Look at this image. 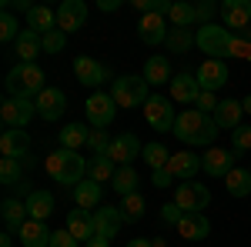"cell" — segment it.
I'll list each match as a JSON object with an SVG mask.
<instances>
[{"instance_id": "6da1fadb", "label": "cell", "mask_w": 251, "mask_h": 247, "mask_svg": "<svg viewBox=\"0 0 251 247\" xmlns=\"http://www.w3.org/2000/svg\"><path fill=\"white\" fill-rule=\"evenodd\" d=\"M218 124H214L211 114H201L198 107H188V111H181L177 120H174V137L181 140V144H191V147H211L214 137H218Z\"/></svg>"}, {"instance_id": "7a4b0ae2", "label": "cell", "mask_w": 251, "mask_h": 247, "mask_svg": "<svg viewBox=\"0 0 251 247\" xmlns=\"http://www.w3.org/2000/svg\"><path fill=\"white\" fill-rule=\"evenodd\" d=\"M87 164L91 160H84L77 151H64V147H57V151H50L47 157H44V171H47V177L54 180V184H60V187L74 190L87 177Z\"/></svg>"}, {"instance_id": "3957f363", "label": "cell", "mask_w": 251, "mask_h": 247, "mask_svg": "<svg viewBox=\"0 0 251 247\" xmlns=\"http://www.w3.org/2000/svg\"><path fill=\"white\" fill-rule=\"evenodd\" d=\"M3 87H7V97H27V100H37L40 90H44L47 84H44V70H40L37 64H17V67L7 74Z\"/></svg>"}, {"instance_id": "277c9868", "label": "cell", "mask_w": 251, "mask_h": 247, "mask_svg": "<svg viewBox=\"0 0 251 247\" xmlns=\"http://www.w3.org/2000/svg\"><path fill=\"white\" fill-rule=\"evenodd\" d=\"M234 37L228 27H198V34H194V47H201V54H208L211 60H228L234 57Z\"/></svg>"}, {"instance_id": "5b68a950", "label": "cell", "mask_w": 251, "mask_h": 247, "mask_svg": "<svg viewBox=\"0 0 251 247\" xmlns=\"http://www.w3.org/2000/svg\"><path fill=\"white\" fill-rule=\"evenodd\" d=\"M148 80L144 77H131V74H124V77H117V80H111V97H114V104L117 107H144L148 104Z\"/></svg>"}, {"instance_id": "8992f818", "label": "cell", "mask_w": 251, "mask_h": 247, "mask_svg": "<svg viewBox=\"0 0 251 247\" xmlns=\"http://www.w3.org/2000/svg\"><path fill=\"white\" fill-rule=\"evenodd\" d=\"M174 204L184 214H201L211 204V190L204 187V184H198V180H184L181 187H174Z\"/></svg>"}, {"instance_id": "52a82bcc", "label": "cell", "mask_w": 251, "mask_h": 247, "mask_svg": "<svg viewBox=\"0 0 251 247\" xmlns=\"http://www.w3.org/2000/svg\"><path fill=\"white\" fill-rule=\"evenodd\" d=\"M144 120H148L157 134L174 131L177 114H174V107H171V97H161V94H151V97H148V104H144Z\"/></svg>"}, {"instance_id": "ba28073f", "label": "cell", "mask_w": 251, "mask_h": 247, "mask_svg": "<svg viewBox=\"0 0 251 247\" xmlns=\"http://www.w3.org/2000/svg\"><path fill=\"white\" fill-rule=\"evenodd\" d=\"M34 117H37V104H34V100H27V97H7V100L0 104V120H3L7 127L24 131Z\"/></svg>"}, {"instance_id": "9c48e42d", "label": "cell", "mask_w": 251, "mask_h": 247, "mask_svg": "<svg viewBox=\"0 0 251 247\" xmlns=\"http://www.w3.org/2000/svg\"><path fill=\"white\" fill-rule=\"evenodd\" d=\"M84 111H87V120H91V127L94 131H104L111 120L117 117V104L111 94H104V90H97V94L87 97V104H84Z\"/></svg>"}, {"instance_id": "30bf717a", "label": "cell", "mask_w": 251, "mask_h": 247, "mask_svg": "<svg viewBox=\"0 0 251 247\" xmlns=\"http://www.w3.org/2000/svg\"><path fill=\"white\" fill-rule=\"evenodd\" d=\"M144 151L141 140L134 134H114L111 137V147H107V160L114 167H131V160H137V154Z\"/></svg>"}, {"instance_id": "8fae6325", "label": "cell", "mask_w": 251, "mask_h": 247, "mask_svg": "<svg viewBox=\"0 0 251 247\" xmlns=\"http://www.w3.org/2000/svg\"><path fill=\"white\" fill-rule=\"evenodd\" d=\"M168 34H171V23H168L164 14H144V17L137 20V37L148 47H161L168 40Z\"/></svg>"}, {"instance_id": "7c38bea8", "label": "cell", "mask_w": 251, "mask_h": 247, "mask_svg": "<svg viewBox=\"0 0 251 247\" xmlns=\"http://www.w3.org/2000/svg\"><path fill=\"white\" fill-rule=\"evenodd\" d=\"M194 77H198V84H201V90H211V94H218L225 84H228V77H231V70H228V60H204L198 70H194Z\"/></svg>"}, {"instance_id": "4fadbf2b", "label": "cell", "mask_w": 251, "mask_h": 247, "mask_svg": "<svg viewBox=\"0 0 251 247\" xmlns=\"http://www.w3.org/2000/svg\"><path fill=\"white\" fill-rule=\"evenodd\" d=\"M218 10H221L225 27L234 30V34H245V30L251 27V3L248 0H225Z\"/></svg>"}, {"instance_id": "5bb4252c", "label": "cell", "mask_w": 251, "mask_h": 247, "mask_svg": "<svg viewBox=\"0 0 251 247\" xmlns=\"http://www.w3.org/2000/svg\"><path fill=\"white\" fill-rule=\"evenodd\" d=\"M74 74H77V80L84 87H100V84L111 80V67L94 57H77L74 60Z\"/></svg>"}, {"instance_id": "9a60e30c", "label": "cell", "mask_w": 251, "mask_h": 247, "mask_svg": "<svg viewBox=\"0 0 251 247\" xmlns=\"http://www.w3.org/2000/svg\"><path fill=\"white\" fill-rule=\"evenodd\" d=\"M34 104H37V117L47 120V124H50V120H60L64 111H67V97H64V90H57V87H44Z\"/></svg>"}, {"instance_id": "2e32d148", "label": "cell", "mask_w": 251, "mask_h": 247, "mask_svg": "<svg viewBox=\"0 0 251 247\" xmlns=\"http://www.w3.org/2000/svg\"><path fill=\"white\" fill-rule=\"evenodd\" d=\"M201 171L208 177H228V171H234V151L231 147H208V154L201 157Z\"/></svg>"}, {"instance_id": "e0dca14e", "label": "cell", "mask_w": 251, "mask_h": 247, "mask_svg": "<svg viewBox=\"0 0 251 247\" xmlns=\"http://www.w3.org/2000/svg\"><path fill=\"white\" fill-rule=\"evenodd\" d=\"M84 20H87V7H84V0H64V3L57 7V30H64V34L80 30Z\"/></svg>"}, {"instance_id": "ac0fdd59", "label": "cell", "mask_w": 251, "mask_h": 247, "mask_svg": "<svg viewBox=\"0 0 251 247\" xmlns=\"http://www.w3.org/2000/svg\"><path fill=\"white\" fill-rule=\"evenodd\" d=\"M121 224H124V217H121V207H107V204H100V210H94V237H117L121 234Z\"/></svg>"}, {"instance_id": "d6986e66", "label": "cell", "mask_w": 251, "mask_h": 247, "mask_svg": "<svg viewBox=\"0 0 251 247\" xmlns=\"http://www.w3.org/2000/svg\"><path fill=\"white\" fill-rule=\"evenodd\" d=\"M0 157H17V160L30 157V137L17 127H7L0 134Z\"/></svg>"}, {"instance_id": "ffe728a7", "label": "cell", "mask_w": 251, "mask_h": 247, "mask_svg": "<svg viewBox=\"0 0 251 247\" xmlns=\"http://www.w3.org/2000/svg\"><path fill=\"white\" fill-rule=\"evenodd\" d=\"M201 171V157L198 154H191V151H177V154H171V160H168V174H171L174 180H191L194 174Z\"/></svg>"}, {"instance_id": "44dd1931", "label": "cell", "mask_w": 251, "mask_h": 247, "mask_svg": "<svg viewBox=\"0 0 251 247\" xmlns=\"http://www.w3.org/2000/svg\"><path fill=\"white\" fill-rule=\"evenodd\" d=\"M168 87H171V100L177 104H198V97H201V84L194 74H174Z\"/></svg>"}, {"instance_id": "7402d4cb", "label": "cell", "mask_w": 251, "mask_h": 247, "mask_svg": "<svg viewBox=\"0 0 251 247\" xmlns=\"http://www.w3.org/2000/svg\"><path fill=\"white\" fill-rule=\"evenodd\" d=\"M17 237H20V244H24V247H50V237H54V230H47V224H44V221H34V217H27Z\"/></svg>"}, {"instance_id": "603a6c76", "label": "cell", "mask_w": 251, "mask_h": 247, "mask_svg": "<svg viewBox=\"0 0 251 247\" xmlns=\"http://www.w3.org/2000/svg\"><path fill=\"white\" fill-rule=\"evenodd\" d=\"M27 30H34V34H50V30H57V10H50V7H44V3H34L30 7V14H27Z\"/></svg>"}, {"instance_id": "cb8c5ba5", "label": "cell", "mask_w": 251, "mask_h": 247, "mask_svg": "<svg viewBox=\"0 0 251 247\" xmlns=\"http://www.w3.org/2000/svg\"><path fill=\"white\" fill-rule=\"evenodd\" d=\"M14 54H17L20 64H34V60L44 54V37L34 34V30H24L17 37V44H14Z\"/></svg>"}, {"instance_id": "d4e9b609", "label": "cell", "mask_w": 251, "mask_h": 247, "mask_svg": "<svg viewBox=\"0 0 251 247\" xmlns=\"http://www.w3.org/2000/svg\"><path fill=\"white\" fill-rule=\"evenodd\" d=\"M144 80H148V87H161V84H171L174 74H171V60L161 57V54H154V57H148V64H144Z\"/></svg>"}, {"instance_id": "484cf974", "label": "cell", "mask_w": 251, "mask_h": 247, "mask_svg": "<svg viewBox=\"0 0 251 247\" xmlns=\"http://www.w3.org/2000/svg\"><path fill=\"white\" fill-rule=\"evenodd\" d=\"M177 234H181L184 241H204V237L211 234V221H208L204 214H184L181 224H177Z\"/></svg>"}, {"instance_id": "4316f807", "label": "cell", "mask_w": 251, "mask_h": 247, "mask_svg": "<svg viewBox=\"0 0 251 247\" xmlns=\"http://www.w3.org/2000/svg\"><path fill=\"white\" fill-rule=\"evenodd\" d=\"M100 190H104V187H100L97 180L84 177V180H80V184L71 190V194H74V204H77L80 210H91V214H94L97 204H100Z\"/></svg>"}, {"instance_id": "83f0119b", "label": "cell", "mask_w": 251, "mask_h": 247, "mask_svg": "<svg viewBox=\"0 0 251 247\" xmlns=\"http://www.w3.org/2000/svg\"><path fill=\"white\" fill-rule=\"evenodd\" d=\"M0 214H3V224H7V234H20V227H24V221L30 217V214H27V204H20L17 197H7V201L0 204Z\"/></svg>"}, {"instance_id": "f1b7e54d", "label": "cell", "mask_w": 251, "mask_h": 247, "mask_svg": "<svg viewBox=\"0 0 251 247\" xmlns=\"http://www.w3.org/2000/svg\"><path fill=\"white\" fill-rule=\"evenodd\" d=\"M241 114H245L241 111V100H221L211 117L221 131H234V127H241Z\"/></svg>"}, {"instance_id": "f546056e", "label": "cell", "mask_w": 251, "mask_h": 247, "mask_svg": "<svg viewBox=\"0 0 251 247\" xmlns=\"http://www.w3.org/2000/svg\"><path fill=\"white\" fill-rule=\"evenodd\" d=\"M67 230L77 237V241H91L94 237V214L91 210H71L67 214Z\"/></svg>"}, {"instance_id": "4dcf8cb0", "label": "cell", "mask_w": 251, "mask_h": 247, "mask_svg": "<svg viewBox=\"0 0 251 247\" xmlns=\"http://www.w3.org/2000/svg\"><path fill=\"white\" fill-rule=\"evenodd\" d=\"M27 214L34 217V221H47L50 214H54V194H47V190H34V194H27Z\"/></svg>"}, {"instance_id": "1f68e13d", "label": "cell", "mask_w": 251, "mask_h": 247, "mask_svg": "<svg viewBox=\"0 0 251 247\" xmlns=\"http://www.w3.org/2000/svg\"><path fill=\"white\" fill-rule=\"evenodd\" d=\"M87 137H91V127H87V124H67V127L57 134L64 151H80V147H87Z\"/></svg>"}, {"instance_id": "d6a6232c", "label": "cell", "mask_w": 251, "mask_h": 247, "mask_svg": "<svg viewBox=\"0 0 251 247\" xmlns=\"http://www.w3.org/2000/svg\"><path fill=\"white\" fill-rule=\"evenodd\" d=\"M164 17H168L171 27H181V30L198 27V23H194V3H184V0H171V7H168Z\"/></svg>"}, {"instance_id": "836d02e7", "label": "cell", "mask_w": 251, "mask_h": 247, "mask_svg": "<svg viewBox=\"0 0 251 247\" xmlns=\"http://www.w3.org/2000/svg\"><path fill=\"white\" fill-rule=\"evenodd\" d=\"M225 187H228V194H231V197H248V194H251V171H241V167L228 171Z\"/></svg>"}, {"instance_id": "e575fe53", "label": "cell", "mask_w": 251, "mask_h": 247, "mask_svg": "<svg viewBox=\"0 0 251 247\" xmlns=\"http://www.w3.org/2000/svg\"><path fill=\"white\" fill-rule=\"evenodd\" d=\"M144 210H148V201L141 197V194H127V197H121V217L127 221V224H134V221H141L144 217Z\"/></svg>"}, {"instance_id": "d590c367", "label": "cell", "mask_w": 251, "mask_h": 247, "mask_svg": "<svg viewBox=\"0 0 251 247\" xmlns=\"http://www.w3.org/2000/svg\"><path fill=\"white\" fill-rule=\"evenodd\" d=\"M144 160H148V167L151 171H161V167H168V160H171V154H168V147L161 144V140H151V144H144Z\"/></svg>"}, {"instance_id": "8d00e7d4", "label": "cell", "mask_w": 251, "mask_h": 247, "mask_svg": "<svg viewBox=\"0 0 251 247\" xmlns=\"http://www.w3.org/2000/svg\"><path fill=\"white\" fill-rule=\"evenodd\" d=\"M114 174H117V167L107 160V157H94V160L87 164V177L97 180V184H111V180H114Z\"/></svg>"}, {"instance_id": "74e56055", "label": "cell", "mask_w": 251, "mask_h": 247, "mask_svg": "<svg viewBox=\"0 0 251 247\" xmlns=\"http://www.w3.org/2000/svg\"><path fill=\"white\" fill-rule=\"evenodd\" d=\"M20 167H27V160L3 157V160H0V184H3V187H17L20 184Z\"/></svg>"}, {"instance_id": "f35d334b", "label": "cell", "mask_w": 251, "mask_h": 247, "mask_svg": "<svg viewBox=\"0 0 251 247\" xmlns=\"http://www.w3.org/2000/svg\"><path fill=\"white\" fill-rule=\"evenodd\" d=\"M137 187V171L134 167H117L114 180H111V190H117L121 197H127V194H134Z\"/></svg>"}, {"instance_id": "ab89813d", "label": "cell", "mask_w": 251, "mask_h": 247, "mask_svg": "<svg viewBox=\"0 0 251 247\" xmlns=\"http://www.w3.org/2000/svg\"><path fill=\"white\" fill-rule=\"evenodd\" d=\"M164 47L171 50V54H184V50H191L194 47V34L191 30H181V27H171V34L164 40Z\"/></svg>"}, {"instance_id": "60d3db41", "label": "cell", "mask_w": 251, "mask_h": 247, "mask_svg": "<svg viewBox=\"0 0 251 247\" xmlns=\"http://www.w3.org/2000/svg\"><path fill=\"white\" fill-rule=\"evenodd\" d=\"M20 34H24V30H20L17 17H14L10 10H3V17H0V40H3V44H17Z\"/></svg>"}, {"instance_id": "b9f144b4", "label": "cell", "mask_w": 251, "mask_h": 247, "mask_svg": "<svg viewBox=\"0 0 251 247\" xmlns=\"http://www.w3.org/2000/svg\"><path fill=\"white\" fill-rule=\"evenodd\" d=\"M231 151H234V157H241V154L251 151V127L248 124H241V127L231 131Z\"/></svg>"}, {"instance_id": "7bdbcfd3", "label": "cell", "mask_w": 251, "mask_h": 247, "mask_svg": "<svg viewBox=\"0 0 251 247\" xmlns=\"http://www.w3.org/2000/svg\"><path fill=\"white\" fill-rule=\"evenodd\" d=\"M214 14H218V7H214L211 0H198V3H194V23H198V27H211Z\"/></svg>"}, {"instance_id": "ee69618b", "label": "cell", "mask_w": 251, "mask_h": 247, "mask_svg": "<svg viewBox=\"0 0 251 247\" xmlns=\"http://www.w3.org/2000/svg\"><path fill=\"white\" fill-rule=\"evenodd\" d=\"M64 47H67V34L64 30L44 34V54H64Z\"/></svg>"}, {"instance_id": "f6af8a7d", "label": "cell", "mask_w": 251, "mask_h": 247, "mask_svg": "<svg viewBox=\"0 0 251 247\" xmlns=\"http://www.w3.org/2000/svg\"><path fill=\"white\" fill-rule=\"evenodd\" d=\"M87 147L94 151V157H107V147H111V137L104 131H94L91 127V137H87Z\"/></svg>"}, {"instance_id": "bcb514c9", "label": "cell", "mask_w": 251, "mask_h": 247, "mask_svg": "<svg viewBox=\"0 0 251 247\" xmlns=\"http://www.w3.org/2000/svg\"><path fill=\"white\" fill-rule=\"evenodd\" d=\"M218 104H221V100H218V94L201 90V97H198V104H194V107H198L201 114H214V111H218Z\"/></svg>"}, {"instance_id": "7dc6e473", "label": "cell", "mask_w": 251, "mask_h": 247, "mask_svg": "<svg viewBox=\"0 0 251 247\" xmlns=\"http://www.w3.org/2000/svg\"><path fill=\"white\" fill-rule=\"evenodd\" d=\"M50 247H80V241L71 234V230H54V237H50Z\"/></svg>"}, {"instance_id": "c3c4849f", "label": "cell", "mask_w": 251, "mask_h": 247, "mask_svg": "<svg viewBox=\"0 0 251 247\" xmlns=\"http://www.w3.org/2000/svg\"><path fill=\"white\" fill-rule=\"evenodd\" d=\"M181 217H184V210L177 207V204H164V207H161V221H164V224H174V227H177V224H181Z\"/></svg>"}, {"instance_id": "681fc988", "label": "cell", "mask_w": 251, "mask_h": 247, "mask_svg": "<svg viewBox=\"0 0 251 247\" xmlns=\"http://www.w3.org/2000/svg\"><path fill=\"white\" fill-rule=\"evenodd\" d=\"M151 180H154V187H171L174 177L168 174V167H161V171H151Z\"/></svg>"}, {"instance_id": "f907efd6", "label": "cell", "mask_w": 251, "mask_h": 247, "mask_svg": "<svg viewBox=\"0 0 251 247\" xmlns=\"http://www.w3.org/2000/svg\"><path fill=\"white\" fill-rule=\"evenodd\" d=\"M30 7L34 3H27V0H3V10H24V14H30Z\"/></svg>"}, {"instance_id": "816d5d0a", "label": "cell", "mask_w": 251, "mask_h": 247, "mask_svg": "<svg viewBox=\"0 0 251 247\" xmlns=\"http://www.w3.org/2000/svg\"><path fill=\"white\" fill-rule=\"evenodd\" d=\"M97 7L111 14V10H117V7H121V0H97Z\"/></svg>"}, {"instance_id": "f5cc1de1", "label": "cell", "mask_w": 251, "mask_h": 247, "mask_svg": "<svg viewBox=\"0 0 251 247\" xmlns=\"http://www.w3.org/2000/svg\"><path fill=\"white\" fill-rule=\"evenodd\" d=\"M84 247H111V241H107V237H91Z\"/></svg>"}, {"instance_id": "db71d44e", "label": "cell", "mask_w": 251, "mask_h": 247, "mask_svg": "<svg viewBox=\"0 0 251 247\" xmlns=\"http://www.w3.org/2000/svg\"><path fill=\"white\" fill-rule=\"evenodd\" d=\"M127 247H154V241H148V237H137V241H127Z\"/></svg>"}, {"instance_id": "11a10c76", "label": "cell", "mask_w": 251, "mask_h": 247, "mask_svg": "<svg viewBox=\"0 0 251 247\" xmlns=\"http://www.w3.org/2000/svg\"><path fill=\"white\" fill-rule=\"evenodd\" d=\"M241 111H245V114H251V94L245 97V100H241Z\"/></svg>"}, {"instance_id": "9f6ffc18", "label": "cell", "mask_w": 251, "mask_h": 247, "mask_svg": "<svg viewBox=\"0 0 251 247\" xmlns=\"http://www.w3.org/2000/svg\"><path fill=\"white\" fill-rule=\"evenodd\" d=\"M0 247H10V234H3V237H0Z\"/></svg>"}, {"instance_id": "6f0895ef", "label": "cell", "mask_w": 251, "mask_h": 247, "mask_svg": "<svg viewBox=\"0 0 251 247\" xmlns=\"http://www.w3.org/2000/svg\"><path fill=\"white\" fill-rule=\"evenodd\" d=\"M154 247H168V241L164 237H154Z\"/></svg>"}, {"instance_id": "680465c9", "label": "cell", "mask_w": 251, "mask_h": 247, "mask_svg": "<svg viewBox=\"0 0 251 247\" xmlns=\"http://www.w3.org/2000/svg\"><path fill=\"white\" fill-rule=\"evenodd\" d=\"M248 171H251V167H248Z\"/></svg>"}]
</instances>
